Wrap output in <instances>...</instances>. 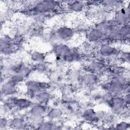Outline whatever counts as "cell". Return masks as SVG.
<instances>
[{"label":"cell","instance_id":"cell-21","mask_svg":"<svg viewBox=\"0 0 130 130\" xmlns=\"http://www.w3.org/2000/svg\"><path fill=\"white\" fill-rule=\"evenodd\" d=\"M84 117L88 121H94L96 118H98L96 113L94 112L92 109H89L86 110L84 114Z\"/></svg>","mask_w":130,"mask_h":130},{"label":"cell","instance_id":"cell-14","mask_svg":"<svg viewBox=\"0 0 130 130\" xmlns=\"http://www.w3.org/2000/svg\"><path fill=\"white\" fill-rule=\"evenodd\" d=\"M104 69V65L100 62H92L89 65L88 67L89 71H90V72H91V73L94 74L103 72Z\"/></svg>","mask_w":130,"mask_h":130},{"label":"cell","instance_id":"cell-20","mask_svg":"<svg viewBox=\"0 0 130 130\" xmlns=\"http://www.w3.org/2000/svg\"><path fill=\"white\" fill-rule=\"evenodd\" d=\"M30 57L32 60L34 61L39 63L42 62L44 60L45 58V55L41 52L38 51H34L31 53Z\"/></svg>","mask_w":130,"mask_h":130},{"label":"cell","instance_id":"cell-6","mask_svg":"<svg viewBox=\"0 0 130 130\" xmlns=\"http://www.w3.org/2000/svg\"><path fill=\"white\" fill-rule=\"evenodd\" d=\"M105 35L99 28H94L89 31L88 34V38L91 42H98L101 41Z\"/></svg>","mask_w":130,"mask_h":130},{"label":"cell","instance_id":"cell-1","mask_svg":"<svg viewBox=\"0 0 130 130\" xmlns=\"http://www.w3.org/2000/svg\"><path fill=\"white\" fill-rule=\"evenodd\" d=\"M47 85L43 82L37 81L30 80L26 83L27 94L30 96H35V95L46 88Z\"/></svg>","mask_w":130,"mask_h":130},{"label":"cell","instance_id":"cell-18","mask_svg":"<svg viewBox=\"0 0 130 130\" xmlns=\"http://www.w3.org/2000/svg\"><path fill=\"white\" fill-rule=\"evenodd\" d=\"M44 115H30L29 117V122L34 125H38V126L44 122Z\"/></svg>","mask_w":130,"mask_h":130},{"label":"cell","instance_id":"cell-23","mask_svg":"<svg viewBox=\"0 0 130 130\" xmlns=\"http://www.w3.org/2000/svg\"><path fill=\"white\" fill-rule=\"evenodd\" d=\"M103 4L107 8H114L118 7L120 4V2L116 1H104Z\"/></svg>","mask_w":130,"mask_h":130},{"label":"cell","instance_id":"cell-5","mask_svg":"<svg viewBox=\"0 0 130 130\" xmlns=\"http://www.w3.org/2000/svg\"><path fill=\"white\" fill-rule=\"evenodd\" d=\"M110 106L112 110L118 111L123 108L125 103L123 99L119 96H115L111 99L109 101Z\"/></svg>","mask_w":130,"mask_h":130},{"label":"cell","instance_id":"cell-25","mask_svg":"<svg viewBox=\"0 0 130 130\" xmlns=\"http://www.w3.org/2000/svg\"><path fill=\"white\" fill-rule=\"evenodd\" d=\"M129 127V124L125 121H121L118 123L116 126V128L118 129H125Z\"/></svg>","mask_w":130,"mask_h":130},{"label":"cell","instance_id":"cell-12","mask_svg":"<svg viewBox=\"0 0 130 130\" xmlns=\"http://www.w3.org/2000/svg\"><path fill=\"white\" fill-rule=\"evenodd\" d=\"M18 49V45L17 44L11 42L5 47L1 48V51L4 54L10 55L16 52Z\"/></svg>","mask_w":130,"mask_h":130},{"label":"cell","instance_id":"cell-16","mask_svg":"<svg viewBox=\"0 0 130 130\" xmlns=\"http://www.w3.org/2000/svg\"><path fill=\"white\" fill-rule=\"evenodd\" d=\"M82 77V81L88 85H93L95 84L98 81L96 76L92 73L86 74Z\"/></svg>","mask_w":130,"mask_h":130},{"label":"cell","instance_id":"cell-9","mask_svg":"<svg viewBox=\"0 0 130 130\" xmlns=\"http://www.w3.org/2000/svg\"><path fill=\"white\" fill-rule=\"evenodd\" d=\"M124 86L117 82L112 80L108 86V89L110 93L114 94H118L120 93L123 90Z\"/></svg>","mask_w":130,"mask_h":130},{"label":"cell","instance_id":"cell-13","mask_svg":"<svg viewBox=\"0 0 130 130\" xmlns=\"http://www.w3.org/2000/svg\"><path fill=\"white\" fill-rule=\"evenodd\" d=\"M46 109L44 105L39 104L33 106L30 110V115H44L46 113Z\"/></svg>","mask_w":130,"mask_h":130},{"label":"cell","instance_id":"cell-27","mask_svg":"<svg viewBox=\"0 0 130 130\" xmlns=\"http://www.w3.org/2000/svg\"><path fill=\"white\" fill-rule=\"evenodd\" d=\"M8 125V120L4 118H2L1 119V129H3V128H5Z\"/></svg>","mask_w":130,"mask_h":130},{"label":"cell","instance_id":"cell-17","mask_svg":"<svg viewBox=\"0 0 130 130\" xmlns=\"http://www.w3.org/2000/svg\"><path fill=\"white\" fill-rule=\"evenodd\" d=\"M78 57V54L75 50L70 49L65 55H64L62 58L63 60L67 62H71L77 59Z\"/></svg>","mask_w":130,"mask_h":130},{"label":"cell","instance_id":"cell-19","mask_svg":"<svg viewBox=\"0 0 130 130\" xmlns=\"http://www.w3.org/2000/svg\"><path fill=\"white\" fill-rule=\"evenodd\" d=\"M11 125L15 128L21 129L25 126V122L23 119L17 117L12 120Z\"/></svg>","mask_w":130,"mask_h":130},{"label":"cell","instance_id":"cell-4","mask_svg":"<svg viewBox=\"0 0 130 130\" xmlns=\"http://www.w3.org/2000/svg\"><path fill=\"white\" fill-rule=\"evenodd\" d=\"M2 93L6 95H11L14 94L16 91V84L10 80L4 83L1 88Z\"/></svg>","mask_w":130,"mask_h":130},{"label":"cell","instance_id":"cell-2","mask_svg":"<svg viewBox=\"0 0 130 130\" xmlns=\"http://www.w3.org/2000/svg\"><path fill=\"white\" fill-rule=\"evenodd\" d=\"M129 20L128 7L125 9H121L115 13L114 21L118 25H124L127 24Z\"/></svg>","mask_w":130,"mask_h":130},{"label":"cell","instance_id":"cell-22","mask_svg":"<svg viewBox=\"0 0 130 130\" xmlns=\"http://www.w3.org/2000/svg\"><path fill=\"white\" fill-rule=\"evenodd\" d=\"M61 111L57 108H53L51 109L48 113V116L50 118L55 119L59 117L61 115Z\"/></svg>","mask_w":130,"mask_h":130},{"label":"cell","instance_id":"cell-10","mask_svg":"<svg viewBox=\"0 0 130 130\" xmlns=\"http://www.w3.org/2000/svg\"><path fill=\"white\" fill-rule=\"evenodd\" d=\"M100 52L103 56H109L115 54L117 52V50L115 48L109 46V45L104 44L101 46Z\"/></svg>","mask_w":130,"mask_h":130},{"label":"cell","instance_id":"cell-7","mask_svg":"<svg viewBox=\"0 0 130 130\" xmlns=\"http://www.w3.org/2000/svg\"><path fill=\"white\" fill-rule=\"evenodd\" d=\"M32 103L28 99L24 98L16 99L14 100V106L20 110H24L31 107Z\"/></svg>","mask_w":130,"mask_h":130},{"label":"cell","instance_id":"cell-24","mask_svg":"<svg viewBox=\"0 0 130 130\" xmlns=\"http://www.w3.org/2000/svg\"><path fill=\"white\" fill-rule=\"evenodd\" d=\"M24 78H23L21 75L17 74H15V75L12 76V77H11L10 80L16 84L18 83L21 82L24 80Z\"/></svg>","mask_w":130,"mask_h":130},{"label":"cell","instance_id":"cell-15","mask_svg":"<svg viewBox=\"0 0 130 130\" xmlns=\"http://www.w3.org/2000/svg\"><path fill=\"white\" fill-rule=\"evenodd\" d=\"M69 4V8L75 12H81L85 7V3L81 1H72Z\"/></svg>","mask_w":130,"mask_h":130},{"label":"cell","instance_id":"cell-11","mask_svg":"<svg viewBox=\"0 0 130 130\" xmlns=\"http://www.w3.org/2000/svg\"><path fill=\"white\" fill-rule=\"evenodd\" d=\"M70 48L65 44H57L54 48V51L57 57H62L69 50Z\"/></svg>","mask_w":130,"mask_h":130},{"label":"cell","instance_id":"cell-8","mask_svg":"<svg viewBox=\"0 0 130 130\" xmlns=\"http://www.w3.org/2000/svg\"><path fill=\"white\" fill-rule=\"evenodd\" d=\"M35 99L39 104L46 105L49 101L50 95L46 91H41L35 95Z\"/></svg>","mask_w":130,"mask_h":130},{"label":"cell","instance_id":"cell-3","mask_svg":"<svg viewBox=\"0 0 130 130\" xmlns=\"http://www.w3.org/2000/svg\"><path fill=\"white\" fill-rule=\"evenodd\" d=\"M57 36L61 40H68L71 38L73 35V30L67 26H62L58 28L56 32Z\"/></svg>","mask_w":130,"mask_h":130},{"label":"cell","instance_id":"cell-26","mask_svg":"<svg viewBox=\"0 0 130 130\" xmlns=\"http://www.w3.org/2000/svg\"><path fill=\"white\" fill-rule=\"evenodd\" d=\"M46 69L45 66L42 63V62H39L37 64L36 69L40 72H43Z\"/></svg>","mask_w":130,"mask_h":130}]
</instances>
